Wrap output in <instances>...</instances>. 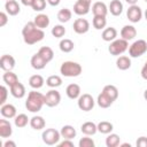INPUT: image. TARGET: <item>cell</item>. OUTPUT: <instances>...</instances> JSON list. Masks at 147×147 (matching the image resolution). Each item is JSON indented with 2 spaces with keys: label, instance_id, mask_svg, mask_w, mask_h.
Here are the masks:
<instances>
[{
  "label": "cell",
  "instance_id": "obj_1",
  "mask_svg": "<svg viewBox=\"0 0 147 147\" xmlns=\"http://www.w3.org/2000/svg\"><path fill=\"white\" fill-rule=\"evenodd\" d=\"M22 36H23V40H24L25 44L33 45V44H37V42H39L44 39L45 32H44V30L37 28L34 22L32 21V22H28L23 26Z\"/></svg>",
  "mask_w": 147,
  "mask_h": 147
},
{
  "label": "cell",
  "instance_id": "obj_2",
  "mask_svg": "<svg viewBox=\"0 0 147 147\" xmlns=\"http://www.w3.org/2000/svg\"><path fill=\"white\" fill-rule=\"evenodd\" d=\"M45 105V95L40 92H37L36 90L29 92L26 101H25V108L30 113H38L41 110L42 106Z\"/></svg>",
  "mask_w": 147,
  "mask_h": 147
},
{
  "label": "cell",
  "instance_id": "obj_3",
  "mask_svg": "<svg viewBox=\"0 0 147 147\" xmlns=\"http://www.w3.org/2000/svg\"><path fill=\"white\" fill-rule=\"evenodd\" d=\"M83 71L82 65L78 62L65 61L60 67V74L64 77H78Z\"/></svg>",
  "mask_w": 147,
  "mask_h": 147
},
{
  "label": "cell",
  "instance_id": "obj_4",
  "mask_svg": "<svg viewBox=\"0 0 147 147\" xmlns=\"http://www.w3.org/2000/svg\"><path fill=\"white\" fill-rule=\"evenodd\" d=\"M127 49H129V41L123 38L113 40L108 47V52L114 56H119Z\"/></svg>",
  "mask_w": 147,
  "mask_h": 147
},
{
  "label": "cell",
  "instance_id": "obj_5",
  "mask_svg": "<svg viewBox=\"0 0 147 147\" xmlns=\"http://www.w3.org/2000/svg\"><path fill=\"white\" fill-rule=\"evenodd\" d=\"M41 138H42V141L46 145L54 146V145H57L60 142V139L62 137H61L60 131H57V130H55L53 127H49V129H46V130L42 131Z\"/></svg>",
  "mask_w": 147,
  "mask_h": 147
},
{
  "label": "cell",
  "instance_id": "obj_6",
  "mask_svg": "<svg viewBox=\"0 0 147 147\" xmlns=\"http://www.w3.org/2000/svg\"><path fill=\"white\" fill-rule=\"evenodd\" d=\"M147 52V41L144 39H138L133 41L129 46V55L130 57H139Z\"/></svg>",
  "mask_w": 147,
  "mask_h": 147
},
{
  "label": "cell",
  "instance_id": "obj_7",
  "mask_svg": "<svg viewBox=\"0 0 147 147\" xmlns=\"http://www.w3.org/2000/svg\"><path fill=\"white\" fill-rule=\"evenodd\" d=\"M77 106L80 110L83 111H90L93 109L94 105H95V101L93 99V96L88 93H84V94H80V96L77 99Z\"/></svg>",
  "mask_w": 147,
  "mask_h": 147
},
{
  "label": "cell",
  "instance_id": "obj_8",
  "mask_svg": "<svg viewBox=\"0 0 147 147\" xmlns=\"http://www.w3.org/2000/svg\"><path fill=\"white\" fill-rule=\"evenodd\" d=\"M126 17L131 23H138L142 18V10L138 5H131L126 10Z\"/></svg>",
  "mask_w": 147,
  "mask_h": 147
},
{
  "label": "cell",
  "instance_id": "obj_9",
  "mask_svg": "<svg viewBox=\"0 0 147 147\" xmlns=\"http://www.w3.org/2000/svg\"><path fill=\"white\" fill-rule=\"evenodd\" d=\"M61 101V94L59 91H56L55 88L49 90L46 94H45V105L47 107H56Z\"/></svg>",
  "mask_w": 147,
  "mask_h": 147
},
{
  "label": "cell",
  "instance_id": "obj_10",
  "mask_svg": "<svg viewBox=\"0 0 147 147\" xmlns=\"http://www.w3.org/2000/svg\"><path fill=\"white\" fill-rule=\"evenodd\" d=\"M72 29L78 34H84L90 30V23L86 18H77L74 22Z\"/></svg>",
  "mask_w": 147,
  "mask_h": 147
},
{
  "label": "cell",
  "instance_id": "obj_11",
  "mask_svg": "<svg viewBox=\"0 0 147 147\" xmlns=\"http://www.w3.org/2000/svg\"><path fill=\"white\" fill-rule=\"evenodd\" d=\"M15 63H16L15 59L11 55H8V54L2 55L1 59H0V68L3 71H11L15 68Z\"/></svg>",
  "mask_w": 147,
  "mask_h": 147
},
{
  "label": "cell",
  "instance_id": "obj_12",
  "mask_svg": "<svg viewBox=\"0 0 147 147\" xmlns=\"http://www.w3.org/2000/svg\"><path fill=\"white\" fill-rule=\"evenodd\" d=\"M91 9V5L82 1V0H77L74 5V13L78 16H84L86 14H88Z\"/></svg>",
  "mask_w": 147,
  "mask_h": 147
},
{
  "label": "cell",
  "instance_id": "obj_13",
  "mask_svg": "<svg viewBox=\"0 0 147 147\" xmlns=\"http://www.w3.org/2000/svg\"><path fill=\"white\" fill-rule=\"evenodd\" d=\"M108 11V7L105 2L96 1L92 5V13L94 16H107Z\"/></svg>",
  "mask_w": 147,
  "mask_h": 147
},
{
  "label": "cell",
  "instance_id": "obj_14",
  "mask_svg": "<svg viewBox=\"0 0 147 147\" xmlns=\"http://www.w3.org/2000/svg\"><path fill=\"white\" fill-rule=\"evenodd\" d=\"M136 36H137V29H136L133 25H130V24L124 25V26L122 28V30H121V37H122L123 39L127 40V41L134 39Z\"/></svg>",
  "mask_w": 147,
  "mask_h": 147
},
{
  "label": "cell",
  "instance_id": "obj_15",
  "mask_svg": "<svg viewBox=\"0 0 147 147\" xmlns=\"http://www.w3.org/2000/svg\"><path fill=\"white\" fill-rule=\"evenodd\" d=\"M9 88H10V94H11L14 98H16V99H22V98H24V95H25V93H26L25 86H24L22 83H20V80H18L17 83H15L13 86H10Z\"/></svg>",
  "mask_w": 147,
  "mask_h": 147
},
{
  "label": "cell",
  "instance_id": "obj_16",
  "mask_svg": "<svg viewBox=\"0 0 147 147\" xmlns=\"http://www.w3.org/2000/svg\"><path fill=\"white\" fill-rule=\"evenodd\" d=\"M80 86L78 85V84H75V83H72V84H69L68 86H67V88H65V94H67V96L69 98V99H71V100H76V99H78L79 96H80Z\"/></svg>",
  "mask_w": 147,
  "mask_h": 147
},
{
  "label": "cell",
  "instance_id": "obj_17",
  "mask_svg": "<svg viewBox=\"0 0 147 147\" xmlns=\"http://www.w3.org/2000/svg\"><path fill=\"white\" fill-rule=\"evenodd\" d=\"M11 134H13L11 124L9 123V121L5 119V117H3L2 119H0V137L1 138H10Z\"/></svg>",
  "mask_w": 147,
  "mask_h": 147
},
{
  "label": "cell",
  "instance_id": "obj_18",
  "mask_svg": "<svg viewBox=\"0 0 147 147\" xmlns=\"http://www.w3.org/2000/svg\"><path fill=\"white\" fill-rule=\"evenodd\" d=\"M6 13L10 16H16L21 11V7L16 0H7L5 3Z\"/></svg>",
  "mask_w": 147,
  "mask_h": 147
},
{
  "label": "cell",
  "instance_id": "obj_19",
  "mask_svg": "<svg viewBox=\"0 0 147 147\" xmlns=\"http://www.w3.org/2000/svg\"><path fill=\"white\" fill-rule=\"evenodd\" d=\"M0 113L5 118H15L16 116V107L11 103H5L0 108Z\"/></svg>",
  "mask_w": 147,
  "mask_h": 147
},
{
  "label": "cell",
  "instance_id": "obj_20",
  "mask_svg": "<svg viewBox=\"0 0 147 147\" xmlns=\"http://www.w3.org/2000/svg\"><path fill=\"white\" fill-rule=\"evenodd\" d=\"M30 63H31V67L36 70H41L47 64V62L44 60V57L39 53H36L34 55H32V57L30 60Z\"/></svg>",
  "mask_w": 147,
  "mask_h": 147
},
{
  "label": "cell",
  "instance_id": "obj_21",
  "mask_svg": "<svg viewBox=\"0 0 147 147\" xmlns=\"http://www.w3.org/2000/svg\"><path fill=\"white\" fill-rule=\"evenodd\" d=\"M80 131L85 134V136H93L98 132V125L93 122H85L82 124L80 126Z\"/></svg>",
  "mask_w": 147,
  "mask_h": 147
},
{
  "label": "cell",
  "instance_id": "obj_22",
  "mask_svg": "<svg viewBox=\"0 0 147 147\" xmlns=\"http://www.w3.org/2000/svg\"><path fill=\"white\" fill-rule=\"evenodd\" d=\"M108 10L113 16H119L123 13V3L119 0H111L108 6Z\"/></svg>",
  "mask_w": 147,
  "mask_h": 147
},
{
  "label": "cell",
  "instance_id": "obj_23",
  "mask_svg": "<svg viewBox=\"0 0 147 147\" xmlns=\"http://www.w3.org/2000/svg\"><path fill=\"white\" fill-rule=\"evenodd\" d=\"M117 37V30L113 26H109V28H105L102 33H101V38L102 40L105 41H109L111 42L113 40H115Z\"/></svg>",
  "mask_w": 147,
  "mask_h": 147
},
{
  "label": "cell",
  "instance_id": "obj_24",
  "mask_svg": "<svg viewBox=\"0 0 147 147\" xmlns=\"http://www.w3.org/2000/svg\"><path fill=\"white\" fill-rule=\"evenodd\" d=\"M33 22H34V24H36L37 28L44 30L45 28H47V26L49 25V17H48L46 14H38V15L34 17Z\"/></svg>",
  "mask_w": 147,
  "mask_h": 147
},
{
  "label": "cell",
  "instance_id": "obj_25",
  "mask_svg": "<svg viewBox=\"0 0 147 147\" xmlns=\"http://www.w3.org/2000/svg\"><path fill=\"white\" fill-rule=\"evenodd\" d=\"M60 133L63 139H74L77 134L76 129L72 125H63L60 130Z\"/></svg>",
  "mask_w": 147,
  "mask_h": 147
},
{
  "label": "cell",
  "instance_id": "obj_26",
  "mask_svg": "<svg viewBox=\"0 0 147 147\" xmlns=\"http://www.w3.org/2000/svg\"><path fill=\"white\" fill-rule=\"evenodd\" d=\"M116 67L117 69L119 70H127L131 68V59L129 56H125V55H121L117 57L116 60Z\"/></svg>",
  "mask_w": 147,
  "mask_h": 147
},
{
  "label": "cell",
  "instance_id": "obj_27",
  "mask_svg": "<svg viewBox=\"0 0 147 147\" xmlns=\"http://www.w3.org/2000/svg\"><path fill=\"white\" fill-rule=\"evenodd\" d=\"M45 84V79L42 76L40 75H32L30 78H29V85L33 88V90H38V88H41Z\"/></svg>",
  "mask_w": 147,
  "mask_h": 147
},
{
  "label": "cell",
  "instance_id": "obj_28",
  "mask_svg": "<svg viewBox=\"0 0 147 147\" xmlns=\"http://www.w3.org/2000/svg\"><path fill=\"white\" fill-rule=\"evenodd\" d=\"M30 126L33 129V130H37V131H39V130H42L44 127H45V125H46V122H45V119H44V117H41V116H33L32 118H30Z\"/></svg>",
  "mask_w": 147,
  "mask_h": 147
},
{
  "label": "cell",
  "instance_id": "obj_29",
  "mask_svg": "<svg viewBox=\"0 0 147 147\" xmlns=\"http://www.w3.org/2000/svg\"><path fill=\"white\" fill-rule=\"evenodd\" d=\"M102 93H105L109 99H111L113 101H115L117 98H118V90L115 85H106L103 88H102Z\"/></svg>",
  "mask_w": 147,
  "mask_h": 147
},
{
  "label": "cell",
  "instance_id": "obj_30",
  "mask_svg": "<svg viewBox=\"0 0 147 147\" xmlns=\"http://www.w3.org/2000/svg\"><path fill=\"white\" fill-rule=\"evenodd\" d=\"M2 80L6 85H8L9 87L13 86L15 83L18 82V77L16 74H14L13 71H5V74L2 75Z\"/></svg>",
  "mask_w": 147,
  "mask_h": 147
},
{
  "label": "cell",
  "instance_id": "obj_31",
  "mask_svg": "<svg viewBox=\"0 0 147 147\" xmlns=\"http://www.w3.org/2000/svg\"><path fill=\"white\" fill-rule=\"evenodd\" d=\"M96 125H98V132H100L102 134H109L114 130V125L108 121H101Z\"/></svg>",
  "mask_w": 147,
  "mask_h": 147
},
{
  "label": "cell",
  "instance_id": "obj_32",
  "mask_svg": "<svg viewBox=\"0 0 147 147\" xmlns=\"http://www.w3.org/2000/svg\"><path fill=\"white\" fill-rule=\"evenodd\" d=\"M59 47H60V51L63 52V53H70L74 47H75V44L71 39H68V38H64L60 41L59 44Z\"/></svg>",
  "mask_w": 147,
  "mask_h": 147
},
{
  "label": "cell",
  "instance_id": "obj_33",
  "mask_svg": "<svg viewBox=\"0 0 147 147\" xmlns=\"http://www.w3.org/2000/svg\"><path fill=\"white\" fill-rule=\"evenodd\" d=\"M38 53L44 57V60H45L47 63L51 62V61L53 60V57H54V52H53V49H52L51 47H48V46H42V47H40L39 51H38Z\"/></svg>",
  "mask_w": 147,
  "mask_h": 147
},
{
  "label": "cell",
  "instance_id": "obj_34",
  "mask_svg": "<svg viewBox=\"0 0 147 147\" xmlns=\"http://www.w3.org/2000/svg\"><path fill=\"white\" fill-rule=\"evenodd\" d=\"M113 100L111 99H109L105 93H100L99 95H98V99H96V103H98V106L99 107H101V108H108V107H110L111 105H113Z\"/></svg>",
  "mask_w": 147,
  "mask_h": 147
},
{
  "label": "cell",
  "instance_id": "obj_35",
  "mask_svg": "<svg viewBox=\"0 0 147 147\" xmlns=\"http://www.w3.org/2000/svg\"><path fill=\"white\" fill-rule=\"evenodd\" d=\"M28 123H30V119L28 118V116L25 114H18L14 118V124L16 127H20V129L25 127L28 125Z\"/></svg>",
  "mask_w": 147,
  "mask_h": 147
},
{
  "label": "cell",
  "instance_id": "obj_36",
  "mask_svg": "<svg viewBox=\"0 0 147 147\" xmlns=\"http://www.w3.org/2000/svg\"><path fill=\"white\" fill-rule=\"evenodd\" d=\"M71 16H72V13H71V10H70L69 8H62V9H60L59 13H57V20H59L61 23H67V22H69L70 18H71Z\"/></svg>",
  "mask_w": 147,
  "mask_h": 147
},
{
  "label": "cell",
  "instance_id": "obj_37",
  "mask_svg": "<svg viewBox=\"0 0 147 147\" xmlns=\"http://www.w3.org/2000/svg\"><path fill=\"white\" fill-rule=\"evenodd\" d=\"M46 85L48 87H52V88H56L59 86L62 85V78L57 75H52L49 77H47L46 79Z\"/></svg>",
  "mask_w": 147,
  "mask_h": 147
},
{
  "label": "cell",
  "instance_id": "obj_38",
  "mask_svg": "<svg viewBox=\"0 0 147 147\" xmlns=\"http://www.w3.org/2000/svg\"><path fill=\"white\" fill-rule=\"evenodd\" d=\"M93 28L96 30H103L107 25V18L106 16H94L92 21Z\"/></svg>",
  "mask_w": 147,
  "mask_h": 147
},
{
  "label": "cell",
  "instance_id": "obj_39",
  "mask_svg": "<svg viewBox=\"0 0 147 147\" xmlns=\"http://www.w3.org/2000/svg\"><path fill=\"white\" fill-rule=\"evenodd\" d=\"M121 142V138L116 133H109L106 138V146L107 147H117Z\"/></svg>",
  "mask_w": 147,
  "mask_h": 147
},
{
  "label": "cell",
  "instance_id": "obj_40",
  "mask_svg": "<svg viewBox=\"0 0 147 147\" xmlns=\"http://www.w3.org/2000/svg\"><path fill=\"white\" fill-rule=\"evenodd\" d=\"M51 33H52V36L55 37V38H62V37H64V34H65V28H64L63 25H61V24H56V25H54V26L52 28Z\"/></svg>",
  "mask_w": 147,
  "mask_h": 147
},
{
  "label": "cell",
  "instance_id": "obj_41",
  "mask_svg": "<svg viewBox=\"0 0 147 147\" xmlns=\"http://www.w3.org/2000/svg\"><path fill=\"white\" fill-rule=\"evenodd\" d=\"M78 146H79V147H94L95 144H94V141H93L92 138H90L88 136H85V137H83V138L79 140Z\"/></svg>",
  "mask_w": 147,
  "mask_h": 147
},
{
  "label": "cell",
  "instance_id": "obj_42",
  "mask_svg": "<svg viewBox=\"0 0 147 147\" xmlns=\"http://www.w3.org/2000/svg\"><path fill=\"white\" fill-rule=\"evenodd\" d=\"M46 2L47 0H33V3L31 7L34 11H42L46 8Z\"/></svg>",
  "mask_w": 147,
  "mask_h": 147
},
{
  "label": "cell",
  "instance_id": "obj_43",
  "mask_svg": "<svg viewBox=\"0 0 147 147\" xmlns=\"http://www.w3.org/2000/svg\"><path fill=\"white\" fill-rule=\"evenodd\" d=\"M0 91H1V98H0V105H5L6 101H7V95H8V90L6 86H1L0 87Z\"/></svg>",
  "mask_w": 147,
  "mask_h": 147
},
{
  "label": "cell",
  "instance_id": "obj_44",
  "mask_svg": "<svg viewBox=\"0 0 147 147\" xmlns=\"http://www.w3.org/2000/svg\"><path fill=\"white\" fill-rule=\"evenodd\" d=\"M137 147H147V137H139L137 142H136Z\"/></svg>",
  "mask_w": 147,
  "mask_h": 147
},
{
  "label": "cell",
  "instance_id": "obj_45",
  "mask_svg": "<svg viewBox=\"0 0 147 147\" xmlns=\"http://www.w3.org/2000/svg\"><path fill=\"white\" fill-rule=\"evenodd\" d=\"M7 22H8V16H7V14L3 13V11H1V13H0V26H1V28L5 26V25L7 24Z\"/></svg>",
  "mask_w": 147,
  "mask_h": 147
},
{
  "label": "cell",
  "instance_id": "obj_46",
  "mask_svg": "<svg viewBox=\"0 0 147 147\" xmlns=\"http://www.w3.org/2000/svg\"><path fill=\"white\" fill-rule=\"evenodd\" d=\"M60 147H74V142L71 141V139H64L63 141L57 144Z\"/></svg>",
  "mask_w": 147,
  "mask_h": 147
},
{
  "label": "cell",
  "instance_id": "obj_47",
  "mask_svg": "<svg viewBox=\"0 0 147 147\" xmlns=\"http://www.w3.org/2000/svg\"><path fill=\"white\" fill-rule=\"evenodd\" d=\"M140 74H141V77H142L145 80H147V61L145 62L144 67L141 68V71H140Z\"/></svg>",
  "mask_w": 147,
  "mask_h": 147
},
{
  "label": "cell",
  "instance_id": "obj_48",
  "mask_svg": "<svg viewBox=\"0 0 147 147\" xmlns=\"http://www.w3.org/2000/svg\"><path fill=\"white\" fill-rule=\"evenodd\" d=\"M3 147H16V142L13 140H7V141H5Z\"/></svg>",
  "mask_w": 147,
  "mask_h": 147
},
{
  "label": "cell",
  "instance_id": "obj_49",
  "mask_svg": "<svg viewBox=\"0 0 147 147\" xmlns=\"http://www.w3.org/2000/svg\"><path fill=\"white\" fill-rule=\"evenodd\" d=\"M60 2H61V0H47V3H48V5H51V6H53V7L59 6V5H60Z\"/></svg>",
  "mask_w": 147,
  "mask_h": 147
},
{
  "label": "cell",
  "instance_id": "obj_50",
  "mask_svg": "<svg viewBox=\"0 0 147 147\" xmlns=\"http://www.w3.org/2000/svg\"><path fill=\"white\" fill-rule=\"evenodd\" d=\"M21 2H22V5H24L26 7H31L33 3V0H21Z\"/></svg>",
  "mask_w": 147,
  "mask_h": 147
},
{
  "label": "cell",
  "instance_id": "obj_51",
  "mask_svg": "<svg viewBox=\"0 0 147 147\" xmlns=\"http://www.w3.org/2000/svg\"><path fill=\"white\" fill-rule=\"evenodd\" d=\"M130 6L131 5H137V2H138V0H125Z\"/></svg>",
  "mask_w": 147,
  "mask_h": 147
},
{
  "label": "cell",
  "instance_id": "obj_52",
  "mask_svg": "<svg viewBox=\"0 0 147 147\" xmlns=\"http://www.w3.org/2000/svg\"><path fill=\"white\" fill-rule=\"evenodd\" d=\"M144 98H145V100L147 101V90H145V92H144Z\"/></svg>",
  "mask_w": 147,
  "mask_h": 147
},
{
  "label": "cell",
  "instance_id": "obj_53",
  "mask_svg": "<svg viewBox=\"0 0 147 147\" xmlns=\"http://www.w3.org/2000/svg\"><path fill=\"white\" fill-rule=\"evenodd\" d=\"M82 1H84V2H86V3H88V5L92 3V0H82Z\"/></svg>",
  "mask_w": 147,
  "mask_h": 147
},
{
  "label": "cell",
  "instance_id": "obj_54",
  "mask_svg": "<svg viewBox=\"0 0 147 147\" xmlns=\"http://www.w3.org/2000/svg\"><path fill=\"white\" fill-rule=\"evenodd\" d=\"M121 146H122V147H126V146H129V147H131V145H130V144H122Z\"/></svg>",
  "mask_w": 147,
  "mask_h": 147
},
{
  "label": "cell",
  "instance_id": "obj_55",
  "mask_svg": "<svg viewBox=\"0 0 147 147\" xmlns=\"http://www.w3.org/2000/svg\"><path fill=\"white\" fill-rule=\"evenodd\" d=\"M144 15H145V18H146V21H147V9L145 10V14H144Z\"/></svg>",
  "mask_w": 147,
  "mask_h": 147
},
{
  "label": "cell",
  "instance_id": "obj_56",
  "mask_svg": "<svg viewBox=\"0 0 147 147\" xmlns=\"http://www.w3.org/2000/svg\"><path fill=\"white\" fill-rule=\"evenodd\" d=\"M144 1H145V2H147V0H144Z\"/></svg>",
  "mask_w": 147,
  "mask_h": 147
}]
</instances>
